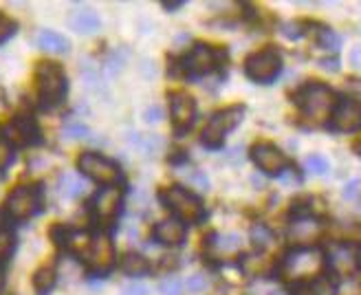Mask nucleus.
<instances>
[{
  "label": "nucleus",
  "instance_id": "7",
  "mask_svg": "<svg viewBox=\"0 0 361 295\" xmlns=\"http://www.w3.org/2000/svg\"><path fill=\"white\" fill-rule=\"evenodd\" d=\"M326 126L331 133H339V135H350L361 131V100L339 97Z\"/></svg>",
  "mask_w": 361,
  "mask_h": 295
},
{
  "label": "nucleus",
  "instance_id": "19",
  "mask_svg": "<svg viewBox=\"0 0 361 295\" xmlns=\"http://www.w3.org/2000/svg\"><path fill=\"white\" fill-rule=\"evenodd\" d=\"M207 253L214 258H225V255H236L243 249V238L240 234H214L207 238V245H205Z\"/></svg>",
  "mask_w": 361,
  "mask_h": 295
},
{
  "label": "nucleus",
  "instance_id": "38",
  "mask_svg": "<svg viewBox=\"0 0 361 295\" xmlns=\"http://www.w3.org/2000/svg\"><path fill=\"white\" fill-rule=\"evenodd\" d=\"M359 186H361V181H359V179H353V181H348L346 186H344V190H341V196L348 198V200L357 198V194H359Z\"/></svg>",
  "mask_w": 361,
  "mask_h": 295
},
{
  "label": "nucleus",
  "instance_id": "21",
  "mask_svg": "<svg viewBox=\"0 0 361 295\" xmlns=\"http://www.w3.org/2000/svg\"><path fill=\"white\" fill-rule=\"evenodd\" d=\"M99 16L93 9H75L73 13L68 16V27L78 31V33H95L99 29Z\"/></svg>",
  "mask_w": 361,
  "mask_h": 295
},
{
  "label": "nucleus",
  "instance_id": "1",
  "mask_svg": "<svg viewBox=\"0 0 361 295\" xmlns=\"http://www.w3.org/2000/svg\"><path fill=\"white\" fill-rule=\"evenodd\" d=\"M329 271V253L315 247H295L280 263V275L288 282H315Z\"/></svg>",
  "mask_w": 361,
  "mask_h": 295
},
{
  "label": "nucleus",
  "instance_id": "34",
  "mask_svg": "<svg viewBox=\"0 0 361 295\" xmlns=\"http://www.w3.org/2000/svg\"><path fill=\"white\" fill-rule=\"evenodd\" d=\"M291 295H319L317 282H293Z\"/></svg>",
  "mask_w": 361,
  "mask_h": 295
},
{
  "label": "nucleus",
  "instance_id": "5",
  "mask_svg": "<svg viewBox=\"0 0 361 295\" xmlns=\"http://www.w3.org/2000/svg\"><path fill=\"white\" fill-rule=\"evenodd\" d=\"M245 119V106H229L225 110H221V113H216L207 126L203 128L201 133V143L205 148H209V150H219V148L223 145V139L236 128L240 121Z\"/></svg>",
  "mask_w": 361,
  "mask_h": 295
},
{
  "label": "nucleus",
  "instance_id": "28",
  "mask_svg": "<svg viewBox=\"0 0 361 295\" xmlns=\"http://www.w3.org/2000/svg\"><path fill=\"white\" fill-rule=\"evenodd\" d=\"M240 269L247 275H260L267 269V260L262 255H245L240 260Z\"/></svg>",
  "mask_w": 361,
  "mask_h": 295
},
{
  "label": "nucleus",
  "instance_id": "35",
  "mask_svg": "<svg viewBox=\"0 0 361 295\" xmlns=\"http://www.w3.org/2000/svg\"><path fill=\"white\" fill-rule=\"evenodd\" d=\"M13 31H16V23L5 13H0V44H3L7 38H11Z\"/></svg>",
  "mask_w": 361,
  "mask_h": 295
},
{
  "label": "nucleus",
  "instance_id": "32",
  "mask_svg": "<svg viewBox=\"0 0 361 295\" xmlns=\"http://www.w3.org/2000/svg\"><path fill=\"white\" fill-rule=\"evenodd\" d=\"M251 238H254V243L260 249H264L271 241H274V234H271L264 225H256L254 229H251Z\"/></svg>",
  "mask_w": 361,
  "mask_h": 295
},
{
  "label": "nucleus",
  "instance_id": "22",
  "mask_svg": "<svg viewBox=\"0 0 361 295\" xmlns=\"http://www.w3.org/2000/svg\"><path fill=\"white\" fill-rule=\"evenodd\" d=\"M121 271L130 278H143V275L150 273V263L146 255L141 253H126L123 260H121Z\"/></svg>",
  "mask_w": 361,
  "mask_h": 295
},
{
  "label": "nucleus",
  "instance_id": "40",
  "mask_svg": "<svg viewBox=\"0 0 361 295\" xmlns=\"http://www.w3.org/2000/svg\"><path fill=\"white\" fill-rule=\"evenodd\" d=\"M282 33L286 35L288 40H298L304 31L300 29V23H288V25H284V27H282Z\"/></svg>",
  "mask_w": 361,
  "mask_h": 295
},
{
  "label": "nucleus",
  "instance_id": "12",
  "mask_svg": "<svg viewBox=\"0 0 361 295\" xmlns=\"http://www.w3.org/2000/svg\"><path fill=\"white\" fill-rule=\"evenodd\" d=\"M324 236V223L315 216H298L288 227V238L298 247H315V243Z\"/></svg>",
  "mask_w": 361,
  "mask_h": 295
},
{
  "label": "nucleus",
  "instance_id": "37",
  "mask_svg": "<svg viewBox=\"0 0 361 295\" xmlns=\"http://www.w3.org/2000/svg\"><path fill=\"white\" fill-rule=\"evenodd\" d=\"M62 133H64L68 139H80V137H86V135H88V128L82 126V124H66Z\"/></svg>",
  "mask_w": 361,
  "mask_h": 295
},
{
  "label": "nucleus",
  "instance_id": "27",
  "mask_svg": "<svg viewBox=\"0 0 361 295\" xmlns=\"http://www.w3.org/2000/svg\"><path fill=\"white\" fill-rule=\"evenodd\" d=\"M304 165H306V170H309L311 174H315V176H324V174H329V170H331V161L326 157H322V155L306 157Z\"/></svg>",
  "mask_w": 361,
  "mask_h": 295
},
{
  "label": "nucleus",
  "instance_id": "23",
  "mask_svg": "<svg viewBox=\"0 0 361 295\" xmlns=\"http://www.w3.org/2000/svg\"><path fill=\"white\" fill-rule=\"evenodd\" d=\"M58 186H60V194H62L64 198H78V196L84 194V181H82L78 174H73V172H64V174H60Z\"/></svg>",
  "mask_w": 361,
  "mask_h": 295
},
{
  "label": "nucleus",
  "instance_id": "44",
  "mask_svg": "<svg viewBox=\"0 0 361 295\" xmlns=\"http://www.w3.org/2000/svg\"><path fill=\"white\" fill-rule=\"evenodd\" d=\"M166 9H178V7H183V3H164Z\"/></svg>",
  "mask_w": 361,
  "mask_h": 295
},
{
  "label": "nucleus",
  "instance_id": "26",
  "mask_svg": "<svg viewBox=\"0 0 361 295\" xmlns=\"http://www.w3.org/2000/svg\"><path fill=\"white\" fill-rule=\"evenodd\" d=\"M135 141H137V145H139V150H141L143 155H148V157H152V155H157V152L164 150V139H161L159 135H141V137H137Z\"/></svg>",
  "mask_w": 361,
  "mask_h": 295
},
{
  "label": "nucleus",
  "instance_id": "30",
  "mask_svg": "<svg viewBox=\"0 0 361 295\" xmlns=\"http://www.w3.org/2000/svg\"><path fill=\"white\" fill-rule=\"evenodd\" d=\"M317 42H319V47L331 49V51H339V47H341V38H339V35L333 29H322Z\"/></svg>",
  "mask_w": 361,
  "mask_h": 295
},
{
  "label": "nucleus",
  "instance_id": "6",
  "mask_svg": "<svg viewBox=\"0 0 361 295\" xmlns=\"http://www.w3.org/2000/svg\"><path fill=\"white\" fill-rule=\"evenodd\" d=\"M245 73L249 80L260 82V84H269L274 82L280 73H282V55L276 49H262L256 51L254 55H249L245 62Z\"/></svg>",
  "mask_w": 361,
  "mask_h": 295
},
{
  "label": "nucleus",
  "instance_id": "4",
  "mask_svg": "<svg viewBox=\"0 0 361 295\" xmlns=\"http://www.w3.org/2000/svg\"><path fill=\"white\" fill-rule=\"evenodd\" d=\"M35 88L42 106H58L66 95V73L58 62H40L35 68Z\"/></svg>",
  "mask_w": 361,
  "mask_h": 295
},
{
  "label": "nucleus",
  "instance_id": "18",
  "mask_svg": "<svg viewBox=\"0 0 361 295\" xmlns=\"http://www.w3.org/2000/svg\"><path fill=\"white\" fill-rule=\"evenodd\" d=\"M53 238H56V243L68 251H73L78 255H84L90 247V241H93V236L88 231H80V229H66V227H56L51 231Z\"/></svg>",
  "mask_w": 361,
  "mask_h": 295
},
{
  "label": "nucleus",
  "instance_id": "2",
  "mask_svg": "<svg viewBox=\"0 0 361 295\" xmlns=\"http://www.w3.org/2000/svg\"><path fill=\"white\" fill-rule=\"evenodd\" d=\"M293 100L306 119H311L313 124H322V121L329 124L339 97L331 86L319 84V82H309L298 90Z\"/></svg>",
  "mask_w": 361,
  "mask_h": 295
},
{
  "label": "nucleus",
  "instance_id": "31",
  "mask_svg": "<svg viewBox=\"0 0 361 295\" xmlns=\"http://www.w3.org/2000/svg\"><path fill=\"white\" fill-rule=\"evenodd\" d=\"M11 161H13V145L5 137H0V172H5Z\"/></svg>",
  "mask_w": 361,
  "mask_h": 295
},
{
  "label": "nucleus",
  "instance_id": "16",
  "mask_svg": "<svg viewBox=\"0 0 361 295\" xmlns=\"http://www.w3.org/2000/svg\"><path fill=\"white\" fill-rule=\"evenodd\" d=\"M152 236L159 245H166V247H180L185 243V223H180L178 218H166V220H159L152 229Z\"/></svg>",
  "mask_w": 361,
  "mask_h": 295
},
{
  "label": "nucleus",
  "instance_id": "24",
  "mask_svg": "<svg viewBox=\"0 0 361 295\" xmlns=\"http://www.w3.org/2000/svg\"><path fill=\"white\" fill-rule=\"evenodd\" d=\"M56 280H58L56 269H53V267H42V269L35 271V275H33V289L38 291L40 295H47V293H51L53 287H56Z\"/></svg>",
  "mask_w": 361,
  "mask_h": 295
},
{
  "label": "nucleus",
  "instance_id": "41",
  "mask_svg": "<svg viewBox=\"0 0 361 295\" xmlns=\"http://www.w3.org/2000/svg\"><path fill=\"white\" fill-rule=\"evenodd\" d=\"M143 119H146L148 124H157V121L164 119V110H161L159 106H152V108L146 110V113H143Z\"/></svg>",
  "mask_w": 361,
  "mask_h": 295
},
{
  "label": "nucleus",
  "instance_id": "42",
  "mask_svg": "<svg viewBox=\"0 0 361 295\" xmlns=\"http://www.w3.org/2000/svg\"><path fill=\"white\" fill-rule=\"evenodd\" d=\"M278 179H280L282 183H300V181H302V176L298 174V170L293 168V165H291L288 170H284Z\"/></svg>",
  "mask_w": 361,
  "mask_h": 295
},
{
  "label": "nucleus",
  "instance_id": "20",
  "mask_svg": "<svg viewBox=\"0 0 361 295\" xmlns=\"http://www.w3.org/2000/svg\"><path fill=\"white\" fill-rule=\"evenodd\" d=\"M35 47L47 51V53H56V55L68 53V40L62 33L51 31V29H40L38 33H35Z\"/></svg>",
  "mask_w": 361,
  "mask_h": 295
},
{
  "label": "nucleus",
  "instance_id": "33",
  "mask_svg": "<svg viewBox=\"0 0 361 295\" xmlns=\"http://www.w3.org/2000/svg\"><path fill=\"white\" fill-rule=\"evenodd\" d=\"M159 291L164 295H180L183 293V282H180L178 278H166L159 284Z\"/></svg>",
  "mask_w": 361,
  "mask_h": 295
},
{
  "label": "nucleus",
  "instance_id": "29",
  "mask_svg": "<svg viewBox=\"0 0 361 295\" xmlns=\"http://www.w3.org/2000/svg\"><path fill=\"white\" fill-rule=\"evenodd\" d=\"M207 287H209V282H207V278H205L203 273H194V275H190L188 282H185V289H188L190 295H201V293L207 291Z\"/></svg>",
  "mask_w": 361,
  "mask_h": 295
},
{
  "label": "nucleus",
  "instance_id": "36",
  "mask_svg": "<svg viewBox=\"0 0 361 295\" xmlns=\"http://www.w3.org/2000/svg\"><path fill=\"white\" fill-rule=\"evenodd\" d=\"M188 181H190V186H194V188H198V190H207V186H209L207 176H205L201 170H190V172H188Z\"/></svg>",
  "mask_w": 361,
  "mask_h": 295
},
{
  "label": "nucleus",
  "instance_id": "17",
  "mask_svg": "<svg viewBox=\"0 0 361 295\" xmlns=\"http://www.w3.org/2000/svg\"><path fill=\"white\" fill-rule=\"evenodd\" d=\"M5 139L11 145H27L38 141V128L29 117H16L5 126Z\"/></svg>",
  "mask_w": 361,
  "mask_h": 295
},
{
  "label": "nucleus",
  "instance_id": "3",
  "mask_svg": "<svg viewBox=\"0 0 361 295\" xmlns=\"http://www.w3.org/2000/svg\"><path fill=\"white\" fill-rule=\"evenodd\" d=\"M161 203L180 223H201L205 218V205L192 190L183 186H172L161 192Z\"/></svg>",
  "mask_w": 361,
  "mask_h": 295
},
{
  "label": "nucleus",
  "instance_id": "9",
  "mask_svg": "<svg viewBox=\"0 0 361 295\" xmlns=\"http://www.w3.org/2000/svg\"><path fill=\"white\" fill-rule=\"evenodd\" d=\"M78 168L84 176L102 183V186H115L119 179V165L113 159L97 152H84L78 159Z\"/></svg>",
  "mask_w": 361,
  "mask_h": 295
},
{
  "label": "nucleus",
  "instance_id": "11",
  "mask_svg": "<svg viewBox=\"0 0 361 295\" xmlns=\"http://www.w3.org/2000/svg\"><path fill=\"white\" fill-rule=\"evenodd\" d=\"M40 210V190L33 186L16 188L7 198V214L16 220H27Z\"/></svg>",
  "mask_w": 361,
  "mask_h": 295
},
{
  "label": "nucleus",
  "instance_id": "46",
  "mask_svg": "<svg viewBox=\"0 0 361 295\" xmlns=\"http://www.w3.org/2000/svg\"><path fill=\"white\" fill-rule=\"evenodd\" d=\"M359 155H361V152H359Z\"/></svg>",
  "mask_w": 361,
  "mask_h": 295
},
{
  "label": "nucleus",
  "instance_id": "8",
  "mask_svg": "<svg viewBox=\"0 0 361 295\" xmlns=\"http://www.w3.org/2000/svg\"><path fill=\"white\" fill-rule=\"evenodd\" d=\"M84 258V265L90 273L95 275H104L108 273L113 267H115V245L111 241V236L108 234H99V236H93V241H90V247L88 251L82 255Z\"/></svg>",
  "mask_w": 361,
  "mask_h": 295
},
{
  "label": "nucleus",
  "instance_id": "14",
  "mask_svg": "<svg viewBox=\"0 0 361 295\" xmlns=\"http://www.w3.org/2000/svg\"><path fill=\"white\" fill-rule=\"evenodd\" d=\"M185 71L194 78L209 76V73L219 66V53H216L209 44H194L192 51L185 55Z\"/></svg>",
  "mask_w": 361,
  "mask_h": 295
},
{
  "label": "nucleus",
  "instance_id": "25",
  "mask_svg": "<svg viewBox=\"0 0 361 295\" xmlns=\"http://www.w3.org/2000/svg\"><path fill=\"white\" fill-rule=\"evenodd\" d=\"M13 245H16L13 231H11V227L5 223V220L0 218V265H5L9 260V255L13 251Z\"/></svg>",
  "mask_w": 361,
  "mask_h": 295
},
{
  "label": "nucleus",
  "instance_id": "45",
  "mask_svg": "<svg viewBox=\"0 0 361 295\" xmlns=\"http://www.w3.org/2000/svg\"><path fill=\"white\" fill-rule=\"evenodd\" d=\"M357 269L361 271V247L357 249Z\"/></svg>",
  "mask_w": 361,
  "mask_h": 295
},
{
  "label": "nucleus",
  "instance_id": "10",
  "mask_svg": "<svg viewBox=\"0 0 361 295\" xmlns=\"http://www.w3.org/2000/svg\"><path fill=\"white\" fill-rule=\"evenodd\" d=\"M251 159H254L256 168L269 176H280L284 170L291 168V161L280 150L276 143L260 141L251 148Z\"/></svg>",
  "mask_w": 361,
  "mask_h": 295
},
{
  "label": "nucleus",
  "instance_id": "39",
  "mask_svg": "<svg viewBox=\"0 0 361 295\" xmlns=\"http://www.w3.org/2000/svg\"><path fill=\"white\" fill-rule=\"evenodd\" d=\"M121 295H148V287L139 282H130L121 289Z\"/></svg>",
  "mask_w": 361,
  "mask_h": 295
},
{
  "label": "nucleus",
  "instance_id": "43",
  "mask_svg": "<svg viewBox=\"0 0 361 295\" xmlns=\"http://www.w3.org/2000/svg\"><path fill=\"white\" fill-rule=\"evenodd\" d=\"M350 64H353V68H357V71H361V44H357L353 51H350Z\"/></svg>",
  "mask_w": 361,
  "mask_h": 295
},
{
  "label": "nucleus",
  "instance_id": "13",
  "mask_svg": "<svg viewBox=\"0 0 361 295\" xmlns=\"http://www.w3.org/2000/svg\"><path fill=\"white\" fill-rule=\"evenodd\" d=\"M170 117H172V126L174 131L188 133L194 119H196V102L194 97H190L188 93H172L170 95Z\"/></svg>",
  "mask_w": 361,
  "mask_h": 295
},
{
  "label": "nucleus",
  "instance_id": "15",
  "mask_svg": "<svg viewBox=\"0 0 361 295\" xmlns=\"http://www.w3.org/2000/svg\"><path fill=\"white\" fill-rule=\"evenodd\" d=\"M121 203H123V190L121 188H117V186L102 188L93 198L95 216L102 220V223H111V220L117 218V214L121 210Z\"/></svg>",
  "mask_w": 361,
  "mask_h": 295
}]
</instances>
